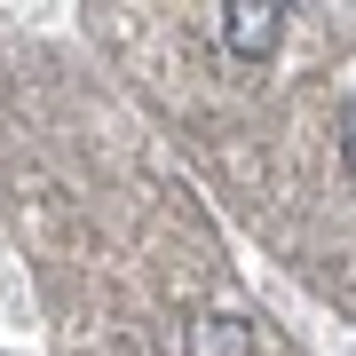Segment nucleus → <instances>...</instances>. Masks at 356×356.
I'll return each mask as SVG.
<instances>
[{"label": "nucleus", "mask_w": 356, "mask_h": 356, "mask_svg": "<svg viewBox=\"0 0 356 356\" xmlns=\"http://www.w3.org/2000/svg\"><path fill=\"white\" fill-rule=\"evenodd\" d=\"M222 48L238 64H269L285 48V0H222Z\"/></svg>", "instance_id": "obj_1"}, {"label": "nucleus", "mask_w": 356, "mask_h": 356, "mask_svg": "<svg viewBox=\"0 0 356 356\" xmlns=\"http://www.w3.org/2000/svg\"><path fill=\"white\" fill-rule=\"evenodd\" d=\"M245 348H254V325L238 309H206L191 325V341H182V356H245Z\"/></svg>", "instance_id": "obj_2"}, {"label": "nucleus", "mask_w": 356, "mask_h": 356, "mask_svg": "<svg viewBox=\"0 0 356 356\" xmlns=\"http://www.w3.org/2000/svg\"><path fill=\"white\" fill-rule=\"evenodd\" d=\"M341 151H348V175H356V103H348V119H341Z\"/></svg>", "instance_id": "obj_3"}]
</instances>
